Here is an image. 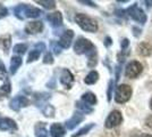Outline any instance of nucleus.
Returning a JSON list of instances; mask_svg holds the SVG:
<instances>
[{
	"label": "nucleus",
	"mask_w": 152,
	"mask_h": 137,
	"mask_svg": "<svg viewBox=\"0 0 152 137\" xmlns=\"http://www.w3.org/2000/svg\"><path fill=\"white\" fill-rule=\"evenodd\" d=\"M128 44H129V42H128V39L123 40V41H121V49L125 50V49L127 48V46H128Z\"/></svg>",
	"instance_id": "39"
},
{
	"label": "nucleus",
	"mask_w": 152,
	"mask_h": 137,
	"mask_svg": "<svg viewBox=\"0 0 152 137\" xmlns=\"http://www.w3.org/2000/svg\"><path fill=\"white\" fill-rule=\"evenodd\" d=\"M143 71V66L142 64L137 62V61H132L131 63H128L126 66V70H125V74H126L127 78H136L139 77L140 74Z\"/></svg>",
	"instance_id": "5"
},
{
	"label": "nucleus",
	"mask_w": 152,
	"mask_h": 137,
	"mask_svg": "<svg viewBox=\"0 0 152 137\" xmlns=\"http://www.w3.org/2000/svg\"><path fill=\"white\" fill-rule=\"evenodd\" d=\"M25 8L26 4H19L14 8V15L18 20H24L25 19Z\"/></svg>",
	"instance_id": "20"
},
{
	"label": "nucleus",
	"mask_w": 152,
	"mask_h": 137,
	"mask_svg": "<svg viewBox=\"0 0 152 137\" xmlns=\"http://www.w3.org/2000/svg\"><path fill=\"white\" fill-rule=\"evenodd\" d=\"M7 76V71H6V67H5V64L0 61V80H4L6 78Z\"/></svg>",
	"instance_id": "32"
},
{
	"label": "nucleus",
	"mask_w": 152,
	"mask_h": 137,
	"mask_svg": "<svg viewBox=\"0 0 152 137\" xmlns=\"http://www.w3.org/2000/svg\"><path fill=\"white\" fill-rule=\"evenodd\" d=\"M104 45L107 46V47H109V46L111 45V39H110L109 37H107V38L104 39Z\"/></svg>",
	"instance_id": "41"
},
{
	"label": "nucleus",
	"mask_w": 152,
	"mask_h": 137,
	"mask_svg": "<svg viewBox=\"0 0 152 137\" xmlns=\"http://www.w3.org/2000/svg\"><path fill=\"white\" fill-rule=\"evenodd\" d=\"M96 63H98V59H96V52H95L94 48L93 50H91L88 54V65L90 67H94L96 65Z\"/></svg>",
	"instance_id": "24"
},
{
	"label": "nucleus",
	"mask_w": 152,
	"mask_h": 137,
	"mask_svg": "<svg viewBox=\"0 0 152 137\" xmlns=\"http://www.w3.org/2000/svg\"><path fill=\"white\" fill-rule=\"evenodd\" d=\"M47 20L52 27H59L63 25V15L60 12H53L47 15Z\"/></svg>",
	"instance_id": "12"
},
{
	"label": "nucleus",
	"mask_w": 152,
	"mask_h": 137,
	"mask_svg": "<svg viewBox=\"0 0 152 137\" xmlns=\"http://www.w3.org/2000/svg\"><path fill=\"white\" fill-rule=\"evenodd\" d=\"M0 130L2 131H16L17 124L10 118L0 117Z\"/></svg>",
	"instance_id": "9"
},
{
	"label": "nucleus",
	"mask_w": 152,
	"mask_h": 137,
	"mask_svg": "<svg viewBox=\"0 0 152 137\" xmlns=\"http://www.w3.org/2000/svg\"><path fill=\"white\" fill-rule=\"evenodd\" d=\"M137 50H139L140 55L148 56V55H150V54H151L152 48H151V46L149 45L148 42H142V44H140L139 47H137Z\"/></svg>",
	"instance_id": "21"
},
{
	"label": "nucleus",
	"mask_w": 152,
	"mask_h": 137,
	"mask_svg": "<svg viewBox=\"0 0 152 137\" xmlns=\"http://www.w3.org/2000/svg\"><path fill=\"white\" fill-rule=\"evenodd\" d=\"M30 104V101L25 96H16L9 102V107L14 111H19L22 107H26Z\"/></svg>",
	"instance_id": "7"
},
{
	"label": "nucleus",
	"mask_w": 152,
	"mask_h": 137,
	"mask_svg": "<svg viewBox=\"0 0 152 137\" xmlns=\"http://www.w3.org/2000/svg\"><path fill=\"white\" fill-rule=\"evenodd\" d=\"M83 120H84V116H83V113H81V112H76V113L73 114V117L70 118L69 120H67V121H66L65 126H66V128H67V129L72 130V129H74V128H75L76 126H78V124H81Z\"/></svg>",
	"instance_id": "13"
},
{
	"label": "nucleus",
	"mask_w": 152,
	"mask_h": 137,
	"mask_svg": "<svg viewBox=\"0 0 152 137\" xmlns=\"http://www.w3.org/2000/svg\"><path fill=\"white\" fill-rule=\"evenodd\" d=\"M95 47L94 45L90 41L89 39H85V38H78L75 41V45H74V50L76 54L78 55H82V54H89L91 50H93Z\"/></svg>",
	"instance_id": "3"
},
{
	"label": "nucleus",
	"mask_w": 152,
	"mask_h": 137,
	"mask_svg": "<svg viewBox=\"0 0 152 137\" xmlns=\"http://www.w3.org/2000/svg\"><path fill=\"white\" fill-rule=\"evenodd\" d=\"M126 13L128 14V16H129L131 19H133L134 21H136V22H139V23L144 24L146 22V15L136 4H134L133 6L128 7Z\"/></svg>",
	"instance_id": "4"
},
{
	"label": "nucleus",
	"mask_w": 152,
	"mask_h": 137,
	"mask_svg": "<svg viewBox=\"0 0 152 137\" xmlns=\"http://www.w3.org/2000/svg\"><path fill=\"white\" fill-rule=\"evenodd\" d=\"M51 47H52V50H53V53H55L56 55H59V54L61 53V47H60V45H59L58 42H52V44H51Z\"/></svg>",
	"instance_id": "34"
},
{
	"label": "nucleus",
	"mask_w": 152,
	"mask_h": 137,
	"mask_svg": "<svg viewBox=\"0 0 152 137\" xmlns=\"http://www.w3.org/2000/svg\"><path fill=\"white\" fill-rule=\"evenodd\" d=\"M12 46V36L10 34H4L0 37V49L5 54H8Z\"/></svg>",
	"instance_id": "14"
},
{
	"label": "nucleus",
	"mask_w": 152,
	"mask_h": 137,
	"mask_svg": "<svg viewBox=\"0 0 152 137\" xmlns=\"http://www.w3.org/2000/svg\"><path fill=\"white\" fill-rule=\"evenodd\" d=\"M141 137H152V135H148V134H144V135H142Z\"/></svg>",
	"instance_id": "42"
},
{
	"label": "nucleus",
	"mask_w": 152,
	"mask_h": 137,
	"mask_svg": "<svg viewBox=\"0 0 152 137\" xmlns=\"http://www.w3.org/2000/svg\"><path fill=\"white\" fill-rule=\"evenodd\" d=\"M113 89H114V81L111 80L110 82H109V86H108V101H110L111 99V93H113Z\"/></svg>",
	"instance_id": "36"
},
{
	"label": "nucleus",
	"mask_w": 152,
	"mask_h": 137,
	"mask_svg": "<svg viewBox=\"0 0 152 137\" xmlns=\"http://www.w3.org/2000/svg\"><path fill=\"white\" fill-rule=\"evenodd\" d=\"M34 135L35 137H48L49 131L45 122H38L34 126Z\"/></svg>",
	"instance_id": "15"
},
{
	"label": "nucleus",
	"mask_w": 152,
	"mask_h": 137,
	"mask_svg": "<svg viewBox=\"0 0 152 137\" xmlns=\"http://www.w3.org/2000/svg\"><path fill=\"white\" fill-rule=\"evenodd\" d=\"M80 2H81V4H86V5H89V6H92V7H96V5H95L94 2H92V1H83V0H81Z\"/></svg>",
	"instance_id": "40"
},
{
	"label": "nucleus",
	"mask_w": 152,
	"mask_h": 137,
	"mask_svg": "<svg viewBox=\"0 0 152 137\" xmlns=\"http://www.w3.org/2000/svg\"><path fill=\"white\" fill-rule=\"evenodd\" d=\"M150 107H151V110H152V98H151V101H150Z\"/></svg>",
	"instance_id": "43"
},
{
	"label": "nucleus",
	"mask_w": 152,
	"mask_h": 137,
	"mask_svg": "<svg viewBox=\"0 0 152 137\" xmlns=\"http://www.w3.org/2000/svg\"><path fill=\"white\" fill-rule=\"evenodd\" d=\"M41 55V52H39L37 49H33L31 50V53L28 54V59H27V63H32V62H35L37 59H39Z\"/></svg>",
	"instance_id": "31"
},
{
	"label": "nucleus",
	"mask_w": 152,
	"mask_h": 137,
	"mask_svg": "<svg viewBox=\"0 0 152 137\" xmlns=\"http://www.w3.org/2000/svg\"><path fill=\"white\" fill-rule=\"evenodd\" d=\"M132 96V88L128 85H121L117 87L115 94V101L119 104L126 103Z\"/></svg>",
	"instance_id": "2"
},
{
	"label": "nucleus",
	"mask_w": 152,
	"mask_h": 137,
	"mask_svg": "<svg viewBox=\"0 0 152 137\" xmlns=\"http://www.w3.org/2000/svg\"><path fill=\"white\" fill-rule=\"evenodd\" d=\"M34 98H35V104H37V106H41L40 104H42V102L49 99L50 95L49 94H45V93H41V94H35Z\"/></svg>",
	"instance_id": "27"
},
{
	"label": "nucleus",
	"mask_w": 152,
	"mask_h": 137,
	"mask_svg": "<svg viewBox=\"0 0 152 137\" xmlns=\"http://www.w3.org/2000/svg\"><path fill=\"white\" fill-rule=\"evenodd\" d=\"M94 127V124H86L85 127H83L82 129H80V130L77 131L76 134H73L72 135V137H81V136H83V135H86L88 133H89L92 128Z\"/></svg>",
	"instance_id": "25"
},
{
	"label": "nucleus",
	"mask_w": 152,
	"mask_h": 137,
	"mask_svg": "<svg viewBox=\"0 0 152 137\" xmlns=\"http://www.w3.org/2000/svg\"><path fill=\"white\" fill-rule=\"evenodd\" d=\"M42 10L37 7H30L26 5L25 8V19H37L42 15Z\"/></svg>",
	"instance_id": "16"
},
{
	"label": "nucleus",
	"mask_w": 152,
	"mask_h": 137,
	"mask_svg": "<svg viewBox=\"0 0 152 137\" xmlns=\"http://www.w3.org/2000/svg\"><path fill=\"white\" fill-rule=\"evenodd\" d=\"M75 22L82 30L86 31V32H96V30H98L96 22L93 19L86 16L85 14H76Z\"/></svg>",
	"instance_id": "1"
},
{
	"label": "nucleus",
	"mask_w": 152,
	"mask_h": 137,
	"mask_svg": "<svg viewBox=\"0 0 152 137\" xmlns=\"http://www.w3.org/2000/svg\"><path fill=\"white\" fill-rule=\"evenodd\" d=\"M98 79H99V73L96 71H91L85 77L84 79V82L86 84V85H94L95 82L98 81Z\"/></svg>",
	"instance_id": "22"
},
{
	"label": "nucleus",
	"mask_w": 152,
	"mask_h": 137,
	"mask_svg": "<svg viewBox=\"0 0 152 137\" xmlns=\"http://www.w3.org/2000/svg\"><path fill=\"white\" fill-rule=\"evenodd\" d=\"M82 102H84L85 104L88 105H95L96 104V96H95L93 93H85V94H83L82 95Z\"/></svg>",
	"instance_id": "18"
},
{
	"label": "nucleus",
	"mask_w": 152,
	"mask_h": 137,
	"mask_svg": "<svg viewBox=\"0 0 152 137\" xmlns=\"http://www.w3.org/2000/svg\"><path fill=\"white\" fill-rule=\"evenodd\" d=\"M123 121V116L118 110H114V111L110 112V114L108 116V118L106 119V122H104V127L108 129H111L114 127L119 126Z\"/></svg>",
	"instance_id": "6"
},
{
	"label": "nucleus",
	"mask_w": 152,
	"mask_h": 137,
	"mask_svg": "<svg viewBox=\"0 0 152 137\" xmlns=\"http://www.w3.org/2000/svg\"><path fill=\"white\" fill-rule=\"evenodd\" d=\"M55 112H56L55 107L50 104H47L45 107L42 109V113H43V116L47 118H53L55 117Z\"/></svg>",
	"instance_id": "26"
},
{
	"label": "nucleus",
	"mask_w": 152,
	"mask_h": 137,
	"mask_svg": "<svg viewBox=\"0 0 152 137\" xmlns=\"http://www.w3.org/2000/svg\"><path fill=\"white\" fill-rule=\"evenodd\" d=\"M37 4L43 6L45 8H47V9H53V8L56 7V2H55V1H51V0L50 1H48V0H38Z\"/></svg>",
	"instance_id": "30"
},
{
	"label": "nucleus",
	"mask_w": 152,
	"mask_h": 137,
	"mask_svg": "<svg viewBox=\"0 0 152 137\" xmlns=\"http://www.w3.org/2000/svg\"><path fill=\"white\" fill-rule=\"evenodd\" d=\"M145 124H146V127H149L150 129H152V116H150V117L146 118Z\"/></svg>",
	"instance_id": "38"
},
{
	"label": "nucleus",
	"mask_w": 152,
	"mask_h": 137,
	"mask_svg": "<svg viewBox=\"0 0 152 137\" xmlns=\"http://www.w3.org/2000/svg\"><path fill=\"white\" fill-rule=\"evenodd\" d=\"M59 81L63 86H65V88H72V86L74 84V76L73 73L67 70V69H63V71L60 73V77H59Z\"/></svg>",
	"instance_id": "8"
},
{
	"label": "nucleus",
	"mask_w": 152,
	"mask_h": 137,
	"mask_svg": "<svg viewBox=\"0 0 152 137\" xmlns=\"http://www.w3.org/2000/svg\"><path fill=\"white\" fill-rule=\"evenodd\" d=\"M43 31V23L41 21H33L27 23L25 26V32L27 34H37Z\"/></svg>",
	"instance_id": "11"
},
{
	"label": "nucleus",
	"mask_w": 152,
	"mask_h": 137,
	"mask_svg": "<svg viewBox=\"0 0 152 137\" xmlns=\"http://www.w3.org/2000/svg\"><path fill=\"white\" fill-rule=\"evenodd\" d=\"M7 15H8V9L2 4H0V19L6 17Z\"/></svg>",
	"instance_id": "35"
},
{
	"label": "nucleus",
	"mask_w": 152,
	"mask_h": 137,
	"mask_svg": "<svg viewBox=\"0 0 152 137\" xmlns=\"http://www.w3.org/2000/svg\"><path fill=\"white\" fill-rule=\"evenodd\" d=\"M20 65H22V57H19V56H13L12 59H10V73L15 74Z\"/></svg>",
	"instance_id": "19"
},
{
	"label": "nucleus",
	"mask_w": 152,
	"mask_h": 137,
	"mask_svg": "<svg viewBox=\"0 0 152 137\" xmlns=\"http://www.w3.org/2000/svg\"><path fill=\"white\" fill-rule=\"evenodd\" d=\"M66 134V130L60 124H53L50 127V135L52 137H63Z\"/></svg>",
	"instance_id": "17"
},
{
	"label": "nucleus",
	"mask_w": 152,
	"mask_h": 137,
	"mask_svg": "<svg viewBox=\"0 0 152 137\" xmlns=\"http://www.w3.org/2000/svg\"><path fill=\"white\" fill-rule=\"evenodd\" d=\"M10 91H12V86H10L9 81H7L6 84H4L0 87V99L6 98L10 94Z\"/></svg>",
	"instance_id": "23"
},
{
	"label": "nucleus",
	"mask_w": 152,
	"mask_h": 137,
	"mask_svg": "<svg viewBox=\"0 0 152 137\" xmlns=\"http://www.w3.org/2000/svg\"><path fill=\"white\" fill-rule=\"evenodd\" d=\"M27 50V45L26 44H17L13 47V52L19 55H23Z\"/></svg>",
	"instance_id": "29"
},
{
	"label": "nucleus",
	"mask_w": 152,
	"mask_h": 137,
	"mask_svg": "<svg viewBox=\"0 0 152 137\" xmlns=\"http://www.w3.org/2000/svg\"><path fill=\"white\" fill-rule=\"evenodd\" d=\"M76 107L81 112H83V113H91V112L93 111L92 107H90L89 105L85 104L84 102H76Z\"/></svg>",
	"instance_id": "28"
},
{
	"label": "nucleus",
	"mask_w": 152,
	"mask_h": 137,
	"mask_svg": "<svg viewBox=\"0 0 152 137\" xmlns=\"http://www.w3.org/2000/svg\"><path fill=\"white\" fill-rule=\"evenodd\" d=\"M34 49H37L39 52H43V50H45V42H38L34 46Z\"/></svg>",
	"instance_id": "37"
},
{
	"label": "nucleus",
	"mask_w": 152,
	"mask_h": 137,
	"mask_svg": "<svg viewBox=\"0 0 152 137\" xmlns=\"http://www.w3.org/2000/svg\"><path fill=\"white\" fill-rule=\"evenodd\" d=\"M73 38H74V31L73 30H66L61 34L58 44L60 45L61 48H69L70 45H72V41H73Z\"/></svg>",
	"instance_id": "10"
},
{
	"label": "nucleus",
	"mask_w": 152,
	"mask_h": 137,
	"mask_svg": "<svg viewBox=\"0 0 152 137\" xmlns=\"http://www.w3.org/2000/svg\"><path fill=\"white\" fill-rule=\"evenodd\" d=\"M43 63L45 64H52L53 63V57H52V54L51 53H47L43 57Z\"/></svg>",
	"instance_id": "33"
}]
</instances>
